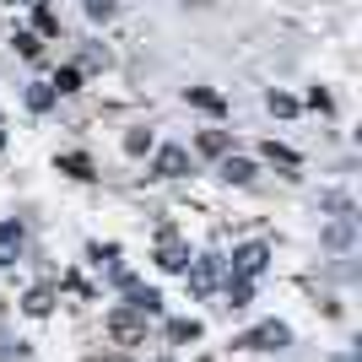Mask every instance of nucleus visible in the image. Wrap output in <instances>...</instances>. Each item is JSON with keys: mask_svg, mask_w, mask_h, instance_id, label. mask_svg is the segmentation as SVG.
<instances>
[{"mask_svg": "<svg viewBox=\"0 0 362 362\" xmlns=\"http://www.w3.org/2000/svg\"><path fill=\"white\" fill-rule=\"evenodd\" d=\"M211 281H216V265H211V259H200V265H195V287H211Z\"/></svg>", "mask_w": 362, "mask_h": 362, "instance_id": "9", "label": "nucleus"}, {"mask_svg": "<svg viewBox=\"0 0 362 362\" xmlns=\"http://www.w3.org/2000/svg\"><path fill=\"white\" fill-rule=\"evenodd\" d=\"M222 179H227V184H249V179H255V163H243V157H227V163H222Z\"/></svg>", "mask_w": 362, "mask_h": 362, "instance_id": "6", "label": "nucleus"}, {"mask_svg": "<svg viewBox=\"0 0 362 362\" xmlns=\"http://www.w3.org/2000/svg\"><path fill=\"white\" fill-rule=\"evenodd\" d=\"M287 341H292V330H287V325H259V330H249V335H243L238 346H249V351H276V346H287Z\"/></svg>", "mask_w": 362, "mask_h": 362, "instance_id": "1", "label": "nucleus"}, {"mask_svg": "<svg viewBox=\"0 0 362 362\" xmlns=\"http://www.w3.org/2000/svg\"><path fill=\"white\" fill-rule=\"evenodd\" d=\"M87 11L98 16V22H103V16H114V0H87Z\"/></svg>", "mask_w": 362, "mask_h": 362, "instance_id": "10", "label": "nucleus"}, {"mask_svg": "<svg viewBox=\"0 0 362 362\" xmlns=\"http://www.w3.org/2000/svg\"><path fill=\"white\" fill-rule=\"evenodd\" d=\"M233 271H238V276H259V271H265V249H259V243L238 249V255H233Z\"/></svg>", "mask_w": 362, "mask_h": 362, "instance_id": "2", "label": "nucleus"}, {"mask_svg": "<svg viewBox=\"0 0 362 362\" xmlns=\"http://www.w3.org/2000/svg\"><path fill=\"white\" fill-rule=\"evenodd\" d=\"M16 255H22V227L0 222V259H16Z\"/></svg>", "mask_w": 362, "mask_h": 362, "instance_id": "5", "label": "nucleus"}, {"mask_svg": "<svg viewBox=\"0 0 362 362\" xmlns=\"http://www.w3.org/2000/svg\"><path fill=\"white\" fill-rule=\"evenodd\" d=\"M49 308H54V298H49V287L28 292V314H49Z\"/></svg>", "mask_w": 362, "mask_h": 362, "instance_id": "7", "label": "nucleus"}, {"mask_svg": "<svg viewBox=\"0 0 362 362\" xmlns=\"http://www.w3.org/2000/svg\"><path fill=\"white\" fill-rule=\"evenodd\" d=\"M136 314H141V308H136ZM136 314H130V308H119V314L108 319V330H114V341H136V335H141V319H136Z\"/></svg>", "mask_w": 362, "mask_h": 362, "instance_id": "3", "label": "nucleus"}, {"mask_svg": "<svg viewBox=\"0 0 362 362\" xmlns=\"http://www.w3.org/2000/svg\"><path fill=\"white\" fill-rule=\"evenodd\" d=\"M200 146L216 157V151H227V136H222V130H206V136H200Z\"/></svg>", "mask_w": 362, "mask_h": 362, "instance_id": "8", "label": "nucleus"}, {"mask_svg": "<svg viewBox=\"0 0 362 362\" xmlns=\"http://www.w3.org/2000/svg\"><path fill=\"white\" fill-rule=\"evenodd\" d=\"M49 98H54L49 87H33V92H28V103H33V108H49Z\"/></svg>", "mask_w": 362, "mask_h": 362, "instance_id": "11", "label": "nucleus"}, {"mask_svg": "<svg viewBox=\"0 0 362 362\" xmlns=\"http://www.w3.org/2000/svg\"><path fill=\"white\" fill-rule=\"evenodd\" d=\"M184 163H189V157H184L179 146H163V151H157V173H163V179H179Z\"/></svg>", "mask_w": 362, "mask_h": 362, "instance_id": "4", "label": "nucleus"}]
</instances>
